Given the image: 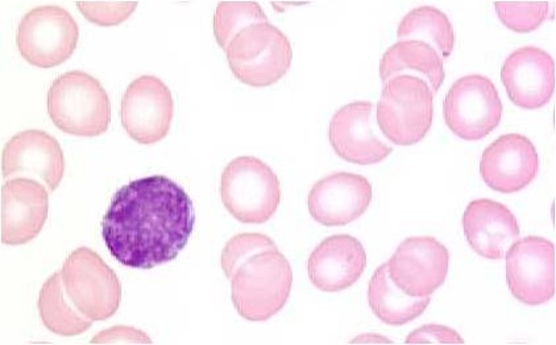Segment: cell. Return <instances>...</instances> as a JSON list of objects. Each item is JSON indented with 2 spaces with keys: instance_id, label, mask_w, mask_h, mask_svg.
Listing matches in <instances>:
<instances>
[{
  "instance_id": "cell-23",
  "label": "cell",
  "mask_w": 556,
  "mask_h": 345,
  "mask_svg": "<svg viewBox=\"0 0 556 345\" xmlns=\"http://www.w3.org/2000/svg\"><path fill=\"white\" fill-rule=\"evenodd\" d=\"M42 324L55 335L71 337L85 334L92 320L83 316L67 298L61 272H55L42 285L39 297Z\"/></svg>"
},
{
  "instance_id": "cell-28",
  "label": "cell",
  "mask_w": 556,
  "mask_h": 345,
  "mask_svg": "<svg viewBox=\"0 0 556 345\" xmlns=\"http://www.w3.org/2000/svg\"><path fill=\"white\" fill-rule=\"evenodd\" d=\"M86 21L101 27H115L126 22L138 8L136 2H77Z\"/></svg>"
},
{
  "instance_id": "cell-10",
  "label": "cell",
  "mask_w": 556,
  "mask_h": 345,
  "mask_svg": "<svg viewBox=\"0 0 556 345\" xmlns=\"http://www.w3.org/2000/svg\"><path fill=\"white\" fill-rule=\"evenodd\" d=\"M506 281L513 297L541 306L555 297V245L548 239L516 240L505 255Z\"/></svg>"
},
{
  "instance_id": "cell-12",
  "label": "cell",
  "mask_w": 556,
  "mask_h": 345,
  "mask_svg": "<svg viewBox=\"0 0 556 345\" xmlns=\"http://www.w3.org/2000/svg\"><path fill=\"white\" fill-rule=\"evenodd\" d=\"M175 102L168 86L153 76H141L128 86L121 119L128 137L143 145L156 144L170 131Z\"/></svg>"
},
{
  "instance_id": "cell-16",
  "label": "cell",
  "mask_w": 556,
  "mask_h": 345,
  "mask_svg": "<svg viewBox=\"0 0 556 345\" xmlns=\"http://www.w3.org/2000/svg\"><path fill=\"white\" fill-rule=\"evenodd\" d=\"M374 103L359 101L339 108L330 123V144L344 162L374 165L384 162L392 153L377 137L372 122Z\"/></svg>"
},
{
  "instance_id": "cell-8",
  "label": "cell",
  "mask_w": 556,
  "mask_h": 345,
  "mask_svg": "<svg viewBox=\"0 0 556 345\" xmlns=\"http://www.w3.org/2000/svg\"><path fill=\"white\" fill-rule=\"evenodd\" d=\"M78 40L77 22L60 5H40L27 12L16 36L22 58L41 69L64 64L76 51Z\"/></svg>"
},
{
  "instance_id": "cell-5",
  "label": "cell",
  "mask_w": 556,
  "mask_h": 345,
  "mask_svg": "<svg viewBox=\"0 0 556 345\" xmlns=\"http://www.w3.org/2000/svg\"><path fill=\"white\" fill-rule=\"evenodd\" d=\"M377 125L395 145L419 143L434 119V92L428 82L414 76H399L384 84L376 110Z\"/></svg>"
},
{
  "instance_id": "cell-25",
  "label": "cell",
  "mask_w": 556,
  "mask_h": 345,
  "mask_svg": "<svg viewBox=\"0 0 556 345\" xmlns=\"http://www.w3.org/2000/svg\"><path fill=\"white\" fill-rule=\"evenodd\" d=\"M268 22L262 5L256 2H222L214 16L215 39L224 51L240 30L255 23Z\"/></svg>"
},
{
  "instance_id": "cell-27",
  "label": "cell",
  "mask_w": 556,
  "mask_h": 345,
  "mask_svg": "<svg viewBox=\"0 0 556 345\" xmlns=\"http://www.w3.org/2000/svg\"><path fill=\"white\" fill-rule=\"evenodd\" d=\"M276 248L274 240L263 233H239L233 237L222 252V269L227 279H232L240 265L256 255L257 252Z\"/></svg>"
},
{
  "instance_id": "cell-31",
  "label": "cell",
  "mask_w": 556,
  "mask_h": 345,
  "mask_svg": "<svg viewBox=\"0 0 556 345\" xmlns=\"http://www.w3.org/2000/svg\"><path fill=\"white\" fill-rule=\"evenodd\" d=\"M351 343H354V344H357V343H392L391 341H388V338L386 337H382V336H372V335H366V336H361V337H356L354 342H351Z\"/></svg>"
},
{
  "instance_id": "cell-11",
  "label": "cell",
  "mask_w": 556,
  "mask_h": 345,
  "mask_svg": "<svg viewBox=\"0 0 556 345\" xmlns=\"http://www.w3.org/2000/svg\"><path fill=\"white\" fill-rule=\"evenodd\" d=\"M389 277L401 292L414 298L431 297L448 274L446 246L432 237L407 238L388 263Z\"/></svg>"
},
{
  "instance_id": "cell-26",
  "label": "cell",
  "mask_w": 556,
  "mask_h": 345,
  "mask_svg": "<svg viewBox=\"0 0 556 345\" xmlns=\"http://www.w3.org/2000/svg\"><path fill=\"white\" fill-rule=\"evenodd\" d=\"M500 21L517 34H529L539 29L548 17L547 2H496Z\"/></svg>"
},
{
  "instance_id": "cell-7",
  "label": "cell",
  "mask_w": 556,
  "mask_h": 345,
  "mask_svg": "<svg viewBox=\"0 0 556 345\" xmlns=\"http://www.w3.org/2000/svg\"><path fill=\"white\" fill-rule=\"evenodd\" d=\"M61 276L67 298L92 322L108 320L119 310L121 281L96 251L86 246L73 251Z\"/></svg>"
},
{
  "instance_id": "cell-29",
  "label": "cell",
  "mask_w": 556,
  "mask_h": 345,
  "mask_svg": "<svg viewBox=\"0 0 556 345\" xmlns=\"http://www.w3.org/2000/svg\"><path fill=\"white\" fill-rule=\"evenodd\" d=\"M406 344H465L463 337L453 329L441 324H428L413 331L406 337Z\"/></svg>"
},
{
  "instance_id": "cell-18",
  "label": "cell",
  "mask_w": 556,
  "mask_h": 345,
  "mask_svg": "<svg viewBox=\"0 0 556 345\" xmlns=\"http://www.w3.org/2000/svg\"><path fill=\"white\" fill-rule=\"evenodd\" d=\"M46 184L17 177L2 188V242L23 245L39 237L46 226L49 194Z\"/></svg>"
},
{
  "instance_id": "cell-15",
  "label": "cell",
  "mask_w": 556,
  "mask_h": 345,
  "mask_svg": "<svg viewBox=\"0 0 556 345\" xmlns=\"http://www.w3.org/2000/svg\"><path fill=\"white\" fill-rule=\"evenodd\" d=\"M372 196V184L366 177L333 173L314 184L308 194V212L319 225L343 227L367 212Z\"/></svg>"
},
{
  "instance_id": "cell-2",
  "label": "cell",
  "mask_w": 556,
  "mask_h": 345,
  "mask_svg": "<svg viewBox=\"0 0 556 345\" xmlns=\"http://www.w3.org/2000/svg\"><path fill=\"white\" fill-rule=\"evenodd\" d=\"M292 285V267L277 246L257 252L231 279L235 309L250 322H265L286 307Z\"/></svg>"
},
{
  "instance_id": "cell-30",
  "label": "cell",
  "mask_w": 556,
  "mask_h": 345,
  "mask_svg": "<svg viewBox=\"0 0 556 345\" xmlns=\"http://www.w3.org/2000/svg\"><path fill=\"white\" fill-rule=\"evenodd\" d=\"M151 337L143 331L127 325H115L91 338V344H151Z\"/></svg>"
},
{
  "instance_id": "cell-14",
  "label": "cell",
  "mask_w": 556,
  "mask_h": 345,
  "mask_svg": "<svg viewBox=\"0 0 556 345\" xmlns=\"http://www.w3.org/2000/svg\"><path fill=\"white\" fill-rule=\"evenodd\" d=\"M540 157L531 140L520 133H506L485 148L480 175L494 191L516 194L535 180Z\"/></svg>"
},
{
  "instance_id": "cell-19",
  "label": "cell",
  "mask_w": 556,
  "mask_h": 345,
  "mask_svg": "<svg viewBox=\"0 0 556 345\" xmlns=\"http://www.w3.org/2000/svg\"><path fill=\"white\" fill-rule=\"evenodd\" d=\"M308 277L326 293H338L355 285L367 268V254L354 237L333 235L324 240L308 257Z\"/></svg>"
},
{
  "instance_id": "cell-13",
  "label": "cell",
  "mask_w": 556,
  "mask_h": 345,
  "mask_svg": "<svg viewBox=\"0 0 556 345\" xmlns=\"http://www.w3.org/2000/svg\"><path fill=\"white\" fill-rule=\"evenodd\" d=\"M65 175V156L59 141L40 129H28L11 138L2 152L4 180L37 177L53 193Z\"/></svg>"
},
{
  "instance_id": "cell-4",
  "label": "cell",
  "mask_w": 556,
  "mask_h": 345,
  "mask_svg": "<svg viewBox=\"0 0 556 345\" xmlns=\"http://www.w3.org/2000/svg\"><path fill=\"white\" fill-rule=\"evenodd\" d=\"M225 52L233 76L252 88H268L280 81L293 60L288 37L269 22L240 30Z\"/></svg>"
},
{
  "instance_id": "cell-3",
  "label": "cell",
  "mask_w": 556,
  "mask_h": 345,
  "mask_svg": "<svg viewBox=\"0 0 556 345\" xmlns=\"http://www.w3.org/2000/svg\"><path fill=\"white\" fill-rule=\"evenodd\" d=\"M47 106L53 125L73 137L96 138L109 129L111 104L108 92L88 73L61 74L48 91Z\"/></svg>"
},
{
  "instance_id": "cell-22",
  "label": "cell",
  "mask_w": 556,
  "mask_h": 345,
  "mask_svg": "<svg viewBox=\"0 0 556 345\" xmlns=\"http://www.w3.org/2000/svg\"><path fill=\"white\" fill-rule=\"evenodd\" d=\"M368 302L370 309L381 322L404 325L421 317L431 299L414 298L401 292L389 277L388 264H382L369 281Z\"/></svg>"
},
{
  "instance_id": "cell-17",
  "label": "cell",
  "mask_w": 556,
  "mask_h": 345,
  "mask_svg": "<svg viewBox=\"0 0 556 345\" xmlns=\"http://www.w3.org/2000/svg\"><path fill=\"white\" fill-rule=\"evenodd\" d=\"M502 81L516 106L542 108L555 92V61L541 48L522 47L505 60Z\"/></svg>"
},
{
  "instance_id": "cell-9",
  "label": "cell",
  "mask_w": 556,
  "mask_h": 345,
  "mask_svg": "<svg viewBox=\"0 0 556 345\" xmlns=\"http://www.w3.org/2000/svg\"><path fill=\"white\" fill-rule=\"evenodd\" d=\"M443 113L444 122L456 137L479 141L502 123L503 102L490 78L471 74L451 86Z\"/></svg>"
},
{
  "instance_id": "cell-21",
  "label": "cell",
  "mask_w": 556,
  "mask_h": 345,
  "mask_svg": "<svg viewBox=\"0 0 556 345\" xmlns=\"http://www.w3.org/2000/svg\"><path fill=\"white\" fill-rule=\"evenodd\" d=\"M399 76L421 78L437 94L446 78V72H444L443 59L434 48L424 41L405 40L395 42L380 61L382 84Z\"/></svg>"
},
{
  "instance_id": "cell-24",
  "label": "cell",
  "mask_w": 556,
  "mask_h": 345,
  "mask_svg": "<svg viewBox=\"0 0 556 345\" xmlns=\"http://www.w3.org/2000/svg\"><path fill=\"white\" fill-rule=\"evenodd\" d=\"M397 37L400 41H424L434 48L443 60L450 58L456 42L447 15L431 5H422L405 15L400 23Z\"/></svg>"
},
{
  "instance_id": "cell-1",
  "label": "cell",
  "mask_w": 556,
  "mask_h": 345,
  "mask_svg": "<svg viewBox=\"0 0 556 345\" xmlns=\"http://www.w3.org/2000/svg\"><path fill=\"white\" fill-rule=\"evenodd\" d=\"M194 225V203L187 191L168 177L151 176L117 190L101 226L116 261L152 269L181 254Z\"/></svg>"
},
{
  "instance_id": "cell-6",
  "label": "cell",
  "mask_w": 556,
  "mask_h": 345,
  "mask_svg": "<svg viewBox=\"0 0 556 345\" xmlns=\"http://www.w3.org/2000/svg\"><path fill=\"white\" fill-rule=\"evenodd\" d=\"M220 196L235 219L244 225L267 223L280 206V180L262 159L238 157L222 175Z\"/></svg>"
},
{
  "instance_id": "cell-20",
  "label": "cell",
  "mask_w": 556,
  "mask_h": 345,
  "mask_svg": "<svg viewBox=\"0 0 556 345\" xmlns=\"http://www.w3.org/2000/svg\"><path fill=\"white\" fill-rule=\"evenodd\" d=\"M463 228L476 254L490 260H502L521 235L515 214L492 200L469 203L463 215Z\"/></svg>"
}]
</instances>
